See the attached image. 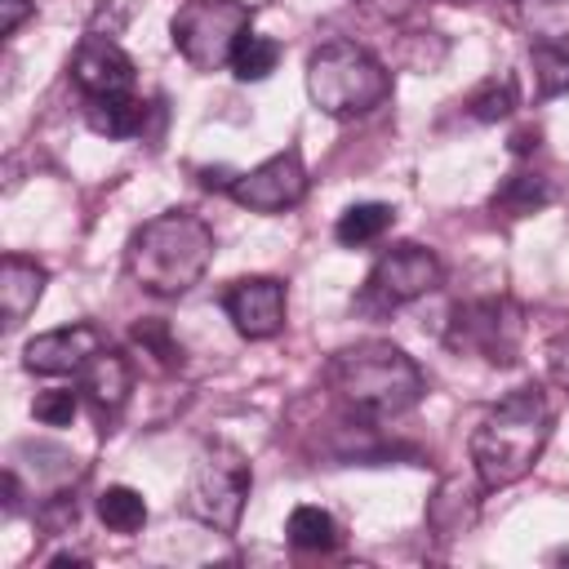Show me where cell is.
<instances>
[{
  "mask_svg": "<svg viewBox=\"0 0 569 569\" xmlns=\"http://www.w3.org/2000/svg\"><path fill=\"white\" fill-rule=\"evenodd\" d=\"M213 262V227L191 209H169L129 236L124 267L151 298H182Z\"/></svg>",
  "mask_w": 569,
  "mask_h": 569,
  "instance_id": "7a4b0ae2",
  "label": "cell"
},
{
  "mask_svg": "<svg viewBox=\"0 0 569 569\" xmlns=\"http://www.w3.org/2000/svg\"><path fill=\"white\" fill-rule=\"evenodd\" d=\"M102 347H107L102 329L89 320H76V325L36 333L22 347V365H27V373H40V378H67V373H80Z\"/></svg>",
  "mask_w": 569,
  "mask_h": 569,
  "instance_id": "8fae6325",
  "label": "cell"
},
{
  "mask_svg": "<svg viewBox=\"0 0 569 569\" xmlns=\"http://www.w3.org/2000/svg\"><path fill=\"white\" fill-rule=\"evenodd\" d=\"M307 98L333 120H356L391 98V71L356 40H325L307 58Z\"/></svg>",
  "mask_w": 569,
  "mask_h": 569,
  "instance_id": "277c9868",
  "label": "cell"
},
{
  "mask_svg": "<svg viewBox=\"0 0 569 569\" xmlns=\"http://www.w3.org/2000/svg\"><path fill=\"white\" fill-rule=\"evenodd\" d=\"M520 333H525V311L511 298H471L453 307L449 347L476 351L489 365H511L520 351Z\"/></svg>",
  "mask_w": 569,
  "mask_h": 569,
  "instance_id": "52a82bcc",
  "label": "cell"
},
{
  "mask_svg": "<svg viewBox=\"0 0 569 569\" xmlns=\"http://www.w3.org/2000/svg\"><path fill=\"white\" fill-rule=\"evenodd\" d=\"M547 373L569 391V329H560V333L547 342Z\"/></svg>",
  "mask_w": 569,
  "mask_h": 569,
  "instance_id": "d4e9b609",
  "label": "cell"
},
{
  "mask_svg": "<svg viewBox=\"0 0 569 569\" xmlns=\"http://www.w3.org/2000/svg\"><path fill=\"white\" fill-rule=\"evenodd\" d=\"M373 18H382V22H400V18H409L413 9H418V0H360Z\"/></svg>",
  "mask_w": 569,
  "mask_h": 569,
  "instance_id": "4316f807",
  "label": "cell"
},
{
  "mask_svg": "<svg viewBox=\"0 0 569 569\" xmlns=\"http://www.w3.org/2000/svg\"><path fill=\"white\" fill-rule=\"evenodd\" d=\"M84 120L102 138H133L147 120V102L133 93H102V98L84 102Z\"/></svg>",
  "mask_w": 569,
  "mask_h": 569,
  "instance_id": "9a60e30c",
  "label": "cell"
},
{
  "mask_svg": "<svg viewBox=\"0 0 569 569\" xmlns=\"http://www.w3.org/2000/svg\"><path fill=\"white\" fill-rule=\"evenodd\" d=\"M276 62H280V44L276 40H267V36H258L253 27L240 36V44L231 49V71H236V80H267L271 71H276Z\"/></svg>",
  "mask_w": 569,
  "mask_h": 569,
  "instance_id": "ffe728a7",
  "label": "cell"
},
{
  "mask_svg": "<svg viewBox=\"0 0 569 569\" xmlns=\"http://www.w3.org/2000/svg\"><path fill=\"white\" fill-rule=\"evenodd\" d=\"M533 147H538V129H520V133L511 138V151H516V156H529Z\"/></svg>",
  "mask_w": 569,
  "mask_h": 569,
  "instance_id": "83f0119b",
  "label": "cell"
},
{
  "mask_svg": "<svg viewBox=\"0 0 569 569\" xmlns=\"http://www.w3.org/2000/svg\"><path fill=\"white\" fill-rule=\"evenodd\" d=\"M44 284H49V271L36 258L4 253V262H0V316H4V329H18L36 311Z\"/></svg>",
  "mask_w": 569,
  "mask_h": 569,
  "instance_id": "5bb4252c",
  "label": "cell"
},
{
  "mask_svg": "<svg viewBox=\"0 0 569 569\" xmlns=\"http://www.w3.org/2000/svg\"><path fill=\"white\" fill-rule=\"evenodd\" d=\"M542 204H551V187H547V178L542 173H511L498 191H493V209H507V213H533V209H542Z\"/></svg>",
  "mask_w": 569,
  "mask_h": 569,
  "instance_id": "44dd1931",
  "label": "cell"
},
{
  "mask_svg": "<svg viewBox=\"0 0 569 569\" xmlns=\"http://www.w3.org/2000/svg\"><path fill=\"white\" fill-rule=\"evenodd\" d=\"M133 342H138L142 351H151L164 369L182 365V347H178V338H173V333H169V325H164V320H156V316L133 325Z\"/></svg>",
  "mask_w": 569,
  "mask_h": 569,
  "instance_id": "603a6c76",
  "label": "cell"
},
{
  "mask_svg": "<svg viewBox=\"0 0 569 569\" xmlns=\"http://www.w3.org/2000/svg\"><path fill=\"white\" fill-rule=\"evenodd\" d=\"M529 62H533L538 98L569 93V36H538L529 49Z\"/></svg>",
  "mask_w": 569,
  "mask_h": 569,
  "instance_id": "2e32d148",
  "label": "cell"
},
{
  "mask_svg": "<svg viewBox=\"0 0 569 569\" xmlns=\"http://www.w3.org/2000/svg\"><path fill=\"white\" fill-rule=\"evenodd\" d=\"M71 80L80 84L84 98L129 93L133 89V58L107 36H84L71 53Z\"/></svg>",
  "mask_w": 569,
  "mask_h": 569,
  "instance_id": "7c38bea8",
  "label": "cell"
},
{
  "mask_svg": "<svg viewBox=\"0 0 569 569\" xmlns=\"http://www.w3.org/2000/svg\"><path fill=\"white\" fill-rule=\"evenodd\" d=\"M253 27V9L244 0H187L173 22V49L196 67V71H218L231 62V49L240 36Z\"/></svg>",
  "mask_w": 569,
  "mask_h": 569,
  "instance_id": "8992f818",
  "label": "cell"
},
{
  "mask_svg": "<svg viewBox=\"0 0 569 569\" xmlns=\"http://www.w3.org/2000/svg\"><path fill=\"white\" fill-rule=\"evenodd\" d=\"M249 489H253V471H249V458L236 449V445H204L191 476H187V493H182V507L191 520L218 529V533H236L240 516H244V502H249Z\"/></svg>",
  "mask_w": 569,
  "mask_h": 569,
  "instance_id": "5b68a950",
  "label": "cell"
},
{
  "mask_svg": "<svg viewBox=\"0 0 569 569\" xmlns=\"http://www.w3.org/2000/svg\"><path fill=\"white\" fill-rule=\"evenodd\" d=\"M76 409H80V396H76L71 387H49V391H40V396L31 400V413H36V422H44V427H71Z\"/></svg>",
  "mask_w": 569,
  "mask_h": 569,
  "instance_id": "cb8c5ba5",
  "label": "cell"
},
{
  "mask_svg": "<svg viewBox=\"0 0 569 569\" xmlns=\"http://www.w3.org/2000/svg\"><path fill=\"white\" fill-rule=\"evenodd\" d=\"M98 520L111 529V533H138L147 525V498L129 485H107L98 493Z\"/></svg>",
  "mask_w": 569,
  "mask_h": 569,
  "instance_id": "d6986e66",
  "label": "cell"
},
{
  "mask_svg": "<svg viewBox=\"0 0 569 569\" xmlns=\"http://www.w3.org/2000/svg\"><path fill=\"white\" fill-rule=\"evenodd\" d=\"M467 111L480 120V124H498V120H507L511 111H516V80L511 76H493V80H485L471 98H467Z\"/></svg>",
  "mask_w": 569,
  "mask_h": 569,
  "instance_id": "7402d4cb",
  "label": "cell"
},
{
  "mask_svg": "<svg viewBox=\"0 0 569 569\" xmlns=\"http://www.w3.org/2000/svg\"><path fill=\"white\" fill-rule=\"evenodd\" d=\"M284 533H289V542L298 551H333L338 547V520L325 507H311V502H302V507L289 511Z\"/></svg>",
  "mask_w": 569,
  "mask_h": 569,
  "instance_id": "ac0fdd59",
  "label": "cell"
},
{
  "mask_svg": "<svg viewBox=\"0 0 569 569\" xmlns=\"http://www.w3.org/2000/svg\"><path fill=\"white\" fill-rule=\"evenodd\" d=\"M31 13H36L31 0H0V36H13Z\"/></svg>",
  "mask_w": 569,
  "mask_h": 569,
  "instance_id": "484cf974",
  "label": "cell"
},
{
  "mask_svg": "<svg viewBox=\"0 0 569 569\" xmlns=\"http://www.w3.org/2000/svg\"><path fill=\"white\" fill-rule=\"evenodd\" d=\"M391 222H396V209H391V204H382V200H360V204L342 209V218L333 222V236H338V244L356 249V244L378 240Z\"/></svg>",
  "mask_w": 569,
  "mask_h": 569,
  "instance_id": "e0dca14e",
  "label": "cell"
},
{
  "mask_svg": "<svg viewBox=\"0 0 569 569\" xmlns=\"http://www.w3.org/2000/svg\"><path fill=\"white\" fill-rule=\"evenodd\" d=\"M80 391H84V400L93 405V413H98L102 422L116 418V413L124 409L129 391H133V369H129V360H124L120 351L102 347V351L80 369Z\"/></svg>",
  "mask_w": 569,
  "mask_h": 569,
  "instance_id": "4fadbf2b",
  "label": "cell"
},
{
  "mask_svg": "<svg viewBox=\"0 0 569 569\" xmlns=\"http://www.w3.org/2000/svg\"><path fill=\"white\" fill-rule=\"evenodd\" d=\"M222 311H227V320L236 325L240 338L262 342V338H276L284 329L289 298H284V284L276 276H244V280L227 284Z\"/></svg>",
  "mask_w": 569,
  "mask_h": 569,
  "instance_id": "30bf717a",
  "label": "cell"
},
{
  "mask_svg": "<svg viewBox=\"0 0 569 569\" xmlns=\"http://www.w3.org/2000/svg\"><path fill=\"white\" fill-rule=\"evenodd\" d=\"M551 436V405L538 387H516L502 396L471 431V467L480 489H507L533 471Z\"/></svg>",
  "mask_w": 569,
  "mask_h": 569,
  "instance_id": "3957f363",
  "label": "cell"
},
{
  "mask_svg": "<svg viewBox=\"0 0 569 569\" xmlns=\"http://www.w3.org/2000/svg\"><path fill=\"white\" fill-rule=\"evenodd\" d=\"M325 378L351 413L373 418V422L409 413L427 391V378H422L418 360L405 347L382 342V338L351 342V347L333 351Z\"/></svg>",
  "mask_w": 569,
  "mask_h": 569,
  "instance_id": "6da1fadb",
  "label": "cell"
},
{
  "mask_svg": "<svg viewBox=\"0 0 569 569\" xmlns=\"http://www.w3.org/2000/svg\"><path fill=\"white\" fill-rule=\"evenodd\" d=\"M440 284H445V267H440V258L431 249L396 244L373 262V271L365 280V298L378 302V307H405V302L427 298Z\"/></svg>",
  "mask_w": 569,
  "mask_h": 569,
  "instance_id": "ba28073f",
  "label": "cell"
},
{
  "mask_svg": "<svg viewBox=\"0 0 569 569\" xmlns=\"http://www.w3.org/2000/svg\"><path fill=\"white\" fill-rule=\"evenodd\" d=\"M307 196V164L298 147L276 151L271 160H262L249 173H236L231 182V200L253 209V213H284Z\"/></svg>",
  "mask_w": 569,
  "mask_h": 569,
  "instance_id": "9c48e42d",
  "label": "cell"
}]
</instances>
